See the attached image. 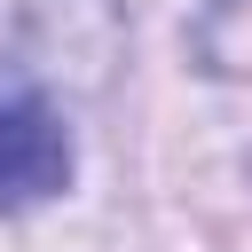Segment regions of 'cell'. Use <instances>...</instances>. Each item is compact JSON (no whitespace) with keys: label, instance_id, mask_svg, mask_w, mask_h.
Segmentation results:
<instances>
[{"label":"cell","instance_id":"6da1fadb","mask_svg":"<svg viewBox=\"0 0 252 252\" xmlns=\"http://www.w3.org/2000/svg\"><path fill=\"white\" fill-rule=\"evenodd\" d=\"M71 181V134L32 87H0V213H32Z\"/></svg>","mask_w":252,"mask_h":252}]
</instances>
